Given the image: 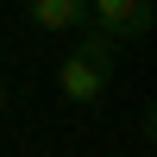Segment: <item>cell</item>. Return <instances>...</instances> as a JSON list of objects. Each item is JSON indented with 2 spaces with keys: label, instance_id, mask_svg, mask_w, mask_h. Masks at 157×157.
I'll return each instance as SVG.
<instances>
[{
  "label": "cell",
  "instance_id": "2",
  "mask_svg": "<svg viewBox=\"0 0 157 157\" xmlns=\"http://www.w3.org/2000/svg\"><path fill=\"white\" fill-rule=\"evenodd\" d=\"M107 82H113V75H107V69H94L88 57H75V50L63 57V69H57V88H63V101H75V107H94V101L107 94Z\"/></svg>",
  "mask_w": 157,
  "mask_h": 157
},
{
  "label": "cell",
  "instance_id": "4",
  "mask_svg": "<svg viewBox=\"0 0 157 157\" xmlns=\"http://www.w3.org/2000/svg\"><path fill=\"white\" fill-rule=\"evenodd\" d=\"M69 50H75V57H88V63H94V69H107V75L120 69V44H113L107 32H94V25H82V32H75V44H69Z\"/></svg>",
  "mask_w": 157,
  "mask_h": 157
},
{
  "label": "cell",
  "instance_id": "5",
  "mask_svg": "<svg viewBox=\"0 0 157 157\" xmlns=\"http://www.w3.org/2000/svg\"><path fill=\"white\" fill-rule=\"evenodd\" d=\"M0 113H6V82H0Z\"/></svg>",
  "mask_w": 157,
  "mask_h": 157
},
{
  "label": "cell",
  "instance_id": "3",
  "mask_svg": "<svg viewBox=\"0 0 157 157\" xmlns=\"http://www.w3.org/2000/svg\"><path fill=\"white\" fill-rule=\"evenodd\" d=\"M25 13L38 32H82L88 25V0H32Z\"/></svg>",
  "mask_w": 157,
  "mask_h": 157
},
{
  "label": "cell",
  "instance_id": "1",
  "mask_svg": "<svg viewBox=\"0 0 157 157\" xmlns=\"http://www.w3.org/2000/svg\"><path fill=\"white\" fill-rule=\"evenodd\" d=\"M151 0H88V25L94 32H107L113 44H138V38H151Z\"/></svg>",
  "mask_w": 157,
  "mask_h": 157
}]
</instances>
